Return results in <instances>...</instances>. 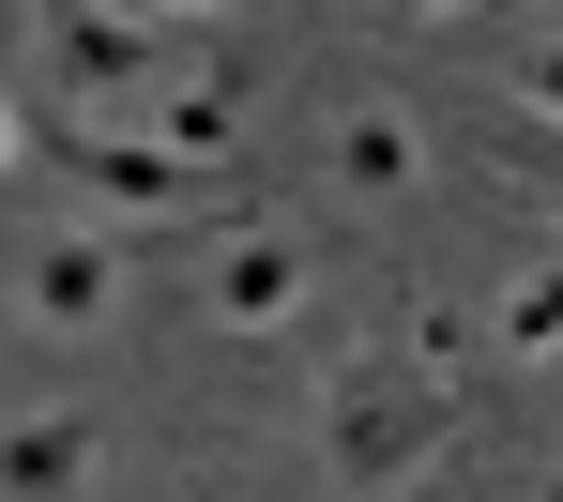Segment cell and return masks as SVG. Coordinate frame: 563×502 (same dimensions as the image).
Wrapping results in <instances>:
<instances>
[{"label":"cell","instance_id":"11","mask_svg":"<svg viewBox=\"0 0 563 502\" xmlns=\"http://www.w3.org/2000/svg\"><path fill=\"white\" fill-rule=\"evenodd\" d=\"M503 107L518 122H563V31H518L503 46Z\"/></svg>","mask_w":563,"mask_h":502},{"label":"cell","instance_id":"14","mask_svg":"<svg viewBox=\"0 0 563 502\" xmlns=\"http://www.w3.org/2000/svg\"><path fill=\"white\" fill-rule=\"evenodd\" d=\"M380 15H396V31H427V15H457V0H380Z\"/></svg>","mask_w":563,"mask_h":502},{"label":"cell","instance_id":"10","mask_svg":"<svg viewBox=\"0 0 563 502\" xmlns=\"http://www.w3.org/2000/svg\"><path fill=\"white\" fill-rule=\"evenodd\" d=\"M487 335H503V350H518V366H549V350H563V259H549V275H518V290H503V320H487Z\"/></svg>","mask_w":563,"mask_h":502},{"label":"cell","instance_id":"8","mask_svg":"<svg viewBox=\"0 0 563 502\" xmlns=\"http://www.w3.org/2000/svg\"><path fill=\"white\" fill-rule=\"evenodd\" d=\"M335 183H366V199H411V183H427L411 107H351V122H335Z\"/></svg>","mask_w":563,"mask_h":502},{"label":"cell","instance_id":"5","mask_svg":"<svg viewBox=\"0 0 563 502\" xmlns=\"http://www.w3.org/2000/svg\"><path fill=\"white\" fill-rule=\"evenodd\" d=\"M305 290H320V259H305V228H275L260 199H244V228L198 259V304H213V335H289V320H305Z\"/></svg>","mask_w":563,"mask_h":502},{"label":"cell","instance_id":"1","mask_svg":"<svg viewBox=\"0 0 563 502\" xmlns=\"http://www.w3.org/2000/svg\"><path fill=\"white\" fill-rule=\"evenodd\" d=\"M442 457H457V381H427L411 350H396V366L351 350V366L320 381V472H335V488L380 502V488H411V472H442Z\"/></svg>","mask_w":563,"mask_h":502},{"label":"cell","instance_id":"13","mask_svg":"<svg viewBox=\"0 0 563 502\" xmlns=\"http://www.w3.org/2000/svg\"><path fill=\"white\" fill-rule=\"evenodd\" d=\"M15 168H31V122H15V107H0V183H15Z\"/></svg>","mask_w":563,"mask_h":502},{"label":"cell","instance_id":"2","mask_svg":"<svg viewBox=\"0 0 563 502\" xmlns=\"http://www.w3.org/2000/svg\"><path fill=\"white\" fill-rule=\"evenodd\" d=\"M122 304H137V228L62 213V228H31V244H15V320H31V335L92 350V335H122Z\"/></svg>","mask_w":563,"mask_h":502},{"label":"cell","instance_id":"6","mask_svg":"<svg viewBox=\"0 0 563 502\" xmlns=\"http://www.w3.org/2000/svg\"><path fill=\"white\" fill-rule=\"evenodd\" d=\"M92 472H107V411L92 397H46V411L0 426V502H92Z\"/></svg>","mask_w":563,"mask_h":502},{"label":"cell","instance_id":"7","mask_svg":"<svg viewBox=\"0 0 563 502\" xmlns=\"http://www.w3.org/2000/svg\"><path fill=\"white\" fill-rule=\"evenodd\" d=\"M122 137H153V153H184V168H213V183H229L244 107H229V92H137V107H122Z\"/></svg>","mask_w":563,"mask_h":502},{"label":"cell","instance_id":"4","mask_svg":"<svg viewBox=\"0 0 563 502\" xmlns=\"http://www.w3.org/2000/svg\"><path fill=\"white\" fill-rule=\"evenodd\" d=\"M31 153H46V168H62V183H77L107 228H137V213H198V199H213V168L153 153V137H122V122H77V107H62V122L31 137Z\"/></svg>","mask_w":563,"mask_h":502},{"label":"cell","instance_id":"3","mask_svg":"<svg viewBox=\"0 0 563 502\" xmlns=\"http://www.w3.org/2000/svg\"><path fill=\"white\" fill-rule=\"evenodd\" d=\"M168 62H184V31H153L137 0H122V15H107V0H46V77L77 92V122L168 92Z\"/></svg>","mask_w":563,"mask_h":502},{"label":"cell","instance_id":"15","mask_svg":"<svg viewBox=\"0 0 563 502\" xmlns=\"http://www.w3.org/2000/svg\"><path fill=\"white\" fill-rule=\"evenodd\" d=\"M549 502H563V488H549Z\"/></svg>","mask_w":563,"mask_h":502},{"label":"cell","instance_id":"9","mask_svg":"<svg viewBox=\"0 0 563 502\" xmlns=\"http://www.w3.org/2000/svg\"><path fill=\"white\" fill-rule=\"evenodd\" d=\"M487 168L518 183V199L563 213V122H518V107H487Z\"/></svg>","mask_w":563,"mask_h":502},{"label":"cell","instance_id":"12","mask_svg":"<svg viewBox=\"0 0 563 502\" xmlns=\"http://www.w3.org/2000/svg\"><path fill=\"white\" fill-rule=\"evenodd\" d=\"M137 15H153V31H184V46H198V31H213L229 0H137Z\"/></svg>","mask_w":563,"mask_h":502}]
</instances>
